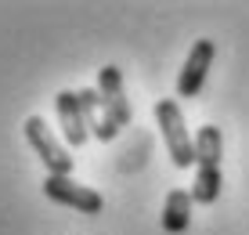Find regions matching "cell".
I'll use <instances>...</instances> for the list:
<instances>
[{
  "mask_svg": "<svg viewBox=\"0 0 249 235\" xmlns=\"http://www.w3.org/2000/svg\"><path fill=\"white\" fill-rule=\"evenodd\" d=\"M76 94H80V109H83V119H87V134L98 137V141H112L119 134V127L101 105V94L98 91H76Z\"/></svg>",
  "mask_w": 249,
  "mask_h": 235,
  "instance_id": "ba28073f",
  "label": "cell"
},
{
  "mask_svg": "<svg viewBox=\"0 0 249 235\" xmlns=\"http://www.w3.org/2000/svg\"><path fill=\"white\" fill-rule=\"evenodd\" d=\"M220 156H224V137L217 127H199L195 134V185L192 199L199 206H213L220 196Z\"/></svg>",
  "mask_w": 249,
  "mask_h": 235,
  "instance_id": "6da1fadb",
  "label": "cell"
},
{
  "mask_svg": "<svg viewBox=\"0 0 249 235\" xmlns=\"http://www.w3.org/2000/svg\"><path fill=\"white\" fill-rule=\"evenodd\" d=\"M213 58H217V43L213 40H195V47L188 51V62L181 69V76H177V98H195V94L202 91Z\"/></svg>",
  "mask_w": 249,
  "mask_h": 235,
  "instance_id": "5b68a950",
  "label": "cell"
},
{
  "mask_svg": "<svg viewBox=\"0 0 249 235\" xmlns=\"http://www.w3.org/2000/svg\"><path fill=\"white\" fill-rule=\"evenodd\" d=\"M25 141L33 145V152L40 156V163L47 167L51 177H72V156H69V149L54 137V130L47 127L44 116L25 119Z\"/></svg>",
  "mask_w": 249,
  "mask_h": 235,
  "instance_id": "3957f363",
  "label": "cell"
},
{
  "mask_svg": "<svg viewBox=\"0 0 249 235\" xmlns=\"http://www.w3.org/2000/svg\"><path fill=\"white\" fill-rule=\"evenodd\" d=\"M98 94H101V105H105V112L112 116V123L123 130L130 127V101H126L123 94V73H119V65H105L98 73Z\"/></svg>",
  "mask_w": 249,
  "mask_h": 235,
  "instance_id": "8992f818",
  "label": "cell"
},
{
  "mask_svg": "<svg viewBox=\"0 0 249 235\" xmlns=\"http://www.w3.org/2000/svg\"><path fill=\"white\" fill-rule=\"evenodd\" d=\"M44 196L51 199V203L58 206H72V210L80 214H101V206H105V199H101V192H94V188L87 185H76L72 177H44Z\"/></svg>",
  "mask_w": 249,
  "mask_h": 235,
  "instance_id": "277c9868",
  "label": "cell"
},
{
  "mask_svg": "<svg viewBox=\"0 0 249 235\" xmlns=\"http://www.w3.org/2000/svg\"><path fill=\"white\" fill-rule=\"evenodd\" d=\"M54 109H58V123H62V137L72 149H80L87 141V119H83V109H80V94L76 91H58L54 98Z\"/></svg>",
  "mask_w": 249,
  "mask_h": 235,
  "instance_id": "52a82bcc",
  "label": "cell"
},
{
  "mask_svg": "<svg viewBox=\"0 0 249 235\" xmlns=\"http://www.w3.org/2000/svg\"><path fill=\"white\" fill-rule=\"evenodd\" d=\"M156 123H159V134H162V141H166V152H170V159H174V167H181V170L195 167V137L188 134L184 112L174 98H162L156 105Z\"/></svg>",
  "mask_w": 249,
  "mask_h": 235,
  "instance_id": "7a4b0ae2",
  "label": "cell"
},
{
  "mask_svg": "<svg viewBox=\"0 0 249 235\" xmlns=\"http://www.w3.org/2000/svg\"><path fill=\"white\" fill-rule=\"evenodd\" d=\"M192 206H195L192 192L174 188V192L166 196V206H162V232H166V235L188 232V224H192Z\"/></svg>",
  "mask_w": 249,
  "mask_h": 235,
  "instance_id": "9c48e42d",
  "label": "cell"
}]
</instances>
